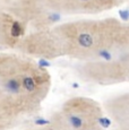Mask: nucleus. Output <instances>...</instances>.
Returning <instances> with one entry per match:
<instances>
[{"mask_svg":"<svg viewBox=\"0 0 129 130\" xmlns=\"http://www.w3.org/2000/svg\"><path fill=\"white\" fill-rule=\"evenodd\" d=\"M70 130H104L103 105L86 96H74L58 110Z\"/></svg>","mask_w":129,"mask_h":130,"instance_id":"nucleus-3","label":"nucleus"},{"mask_svg":"<svg viewBox=\"0 0 129 130\" xmlns=\"http://www.w3.org/2000/svg\"><path fill=\"white\" fill-rule=\"evenodd\" d=\"M56 15L94 16L129 4V0H43Z\"/></svg>","mask_w":129,"mask_h":130,"instance_id":"nucleus-6","label":"nucleus"},{"mask_svg":"<svg viewBox=\"0 0 129 130\" xmlns=\"http://www.w3.org/2000/svg\"><path fill=\"white\" fill-rule=\"evenodd\" d=\"M103 109L117 130H129V91L109 97L103 103Z\"/></svg>","mask_w":129,"mask_h":130,"instance_id":"nucleus-7","label":"nucleus"},{"mask_svg":"<svg viewBox=\"0 0 129 130\" xmlns=\"http://www.w3.org/2000/svg\"><path fill=\"white\" fill-rule=\"evenodd\" d=\"M76 75L85 83L110 86L129 83V49L105 60L76 63Z\"/></svg>","mask_w":129,"mask_h":130,"instance_id":"nucleus-2","label":"nucleus"},{"mask_svg":"<svg viewBox=\"0 0 129 130\" xmlns=\"http://www.w3.org/2000/svg\"><path fill=\"white\" fill-rule=\"evenodd\" d=\"M25 130H70L58 111L52 113L46 120L42 121L41 123H35L28 127Z\"/></svg>","mask_w":129,"mask_h":130,"instance_id":"nucleus-8","label":"nucleus"},{"mask_svg":"<svg viewBox=\"0 0 129 130\" xmlns=\"http://www.w3.org/2000/svg\"><path fill=\"white\" fill-rule=\"evenodd\" d=\"M51 28L61 58L77 63L105 60L129 49V22L113 17L77 19Z\"/></svg>","mask_w":129,"mask_h":130,"instance_id":"nucleus-1","label":"nucleus"},{"mask_svg":"<svg viewBox=\"0 0 129 130\" xmlns=\"http://www.w3.org/2000/svg\"><path fill=\"white\" fill-rule=\"evenodd\" d=\"M41 106L42 104L0 86V130H14L22 122L38 113Z\"/></svg>","mask_w":129,"mask_h":130,"instance_id":"nucleus-5","label":"nucleus"},{"mask_svg":"<svg viewBox=\"0 0 129 130\" xmlns=\"http://www.w3.org/2000/svg\"><path fill=\"white\" fill-rule=\"evenodd\" d=\"M0 5L25 26L27 34L56 25L57 15L43 0H0Z\"/></svg>","mask_w":129,"mask_h":130,"instance_id":"nucleus-4","label":"nucleus"}]
</instances>
